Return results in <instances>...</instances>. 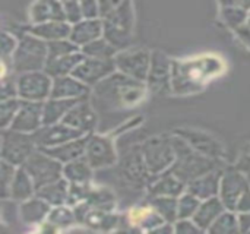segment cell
Wrapping results in <instances>:
<instances>
[{"instance_id":"cell-1","label":"cell","mask_w":250,"mask_h":234,"mask_svg":"<svg viewBox=\"0 0 250 234\" xmlns=\"http://www.w3.org/2000/svg\"><path fill=\"white\" fill-rule=\"evenodd\" d=\"M21 167H23V170L31 176L35 191L47 183L56 182L63 177V164L38 148L26 158V161Z\"/></svg>"},{"instance_id":"cell-2","label":"cell","mask_w":250,"mask_h":234,"mask_svg":"<svg viewBox=\"0 0 250 234\" xmlns=\"http://www.w3.org/2000/svg\"><path fill=\"white\" fill-rule=\"evenodd\" d=\"M47 62V45L37 37L25 35L13 56V66L16 72L40 70Z\"/></svg>"},{"instance_id":"cell-3","label":"cell","mask_w":250,"mask_h":234,"mask_svg":"<svg viewBox=\"0 0 250 234\" xmlns=\"http://www.w3.org/2000/svg\"><path fill=\"white\" fill-rule=\"evenodd\" d=\"M37 149L32 135L6 129L3 133V147H1V160L21 167L26 158Z\"/></svg>"},{"instance_id":"cell-4","label":"cell","mask_w":250,"mask_h":234,"mask_svg":"<svg viewBox=\"0 0 250 234\" xmlns=\"http://www.w3.org/2000/svg\"><path fill=\"white\" fill-rule=\"evenodd\" d=\"M51 79L50 75L32 70L23 72L16 84V94L22 101H37L41 103L47 100L51 94Z\"/></svg>"},{"instance_id":"cell-5","label":"cell","mask_w":250,"mask_h":234,"mask_svg":"<svg viewBox=\"0 0 250 234\" xmlns=\"http://www.w3.org/2000/svg\"><path fill=\"white\" fill-rule=\"evenodd\" d=\"M83 157L94 170L114 166L117 161V154L113 141L108 136L94 133H88Z\"/></svg>"},{"instance_id":"cell-6","label":"cell","mask_w":250,"mask_h":234,"mask_svg":"<svg viewBox=\"0 0 250 234\" xmlns=\"http://www.w3.org/2000/svg\"><path fill=\"white\" fill-rule=\"evenodd\" d=\"M41 126H42V103L22 101L15 110L9 129L32 135Z\"/></svg>"},{"instance_id":"cell-7","label":"cell","mask_w":250,"mask_h":234,"mask_svg":"<svg viewBox=\"0 0 250 234\" xmlns=\"http://www.w3.org/2000/svg\"><path fill=\"white\" fill-rule=\"evenodd\" d=\"M83 135L85 133H82L81 130H76L64 125L63 122H59L54 125L41 126L35 133H32V138H34L37 148H51V147L64 144L67 141L81 138Z\"/></svg>"},{"instance_id":"cell-8","label":"cell","mask_w":250,"mask_h":234,"mask_svg":"<svg viewBox=\"0 0 250 234\" xmlns=\"http://www.w3.org/2000/svg\"><path fill=\"white\" fill-rule=\"evenodd\" d=\"M62 122L76 130H81L82 133L88 135L91 133L97 125H98V116L94 110V107L85 100H79L62 119Z\"/></svg>"},{"instance_id":"cell-9","label":"cell","mask_w":250,"mask_h":234,"mask_svg":"<svg viewBox=\"0 0 250 234\" xmlns=\"http://www.w3.org/2000/svg\"><path fill=\"white\" fill-rule=\"evenodd\" d=\"M113 70V63L110 59H95V57H83V60L73 69L72 76L83 82L85 85L98 84L103 78H105Z\"/></svg>"},{"instance_id":"cell-10","label":"cell","mask_w":250,"mask_h":234,"mask_svg":"<svg viewBox=\"0 0 250 234\" xmlns=\"http://www.w3.org/2000/svg\"><path fill=\"white\" fill-rule=\"evenodd\" d=\"M88 85L76 79L75 76H59L54 79L51 85L50 98H66V100H78L85 98L88 94Z\"/></svg>"},{"instance_id":"cell-11","label":"cell","mask_w":250,"mask_h":234,"mask_svg":"<svg viewBox=\"0 0 250 234\" xmlns=\"http://www.w3.org/2000/svg\"><path fill=\"white\" fill-rule=\"evenodd\" d=\"M86 139L88 135H83L81 138L67 141L64 144H60L57 147H51V148H38L41 151H44L45 154H48L50 157H53L54 160H57L62 164H66L72 160H76L79 157L83 155L85 152V145H86Z\"/></svg>"},{"instance_id":"cell-12","label":"cell","mask_w":250,"mask_h":234,"mask_svg":"<svg viewBox=\"0 0 250 234\" xmlns=\"http://www.w3.org/2000/svg\"><path fill=\"white\" fill-rule=\"evenodd\" d=\"M50 210H51L50 204H47L40 196L34 195L32 198L21 202L19 215L25 224H41L45 221Z\"/></svg>"},{"instance_id":"cell-13","label":"cell","mask_w":250,"mask_h":234,"mask_svg":"<svg viewBox=\"0 0 250 234\" xmlns=\"http://www.w3.org/2000/svg\"><path fill=\"white\" fill-rule=\"evenodd\" d=\"M34 195L35 186L31 176L23 170V167H18L9 185V198L16 202H22L32 198Z\"/></svg>"},{"instance_id":"cell-14","label":"cell","mask_w":250,"mask_h":234,"mask_svg":"<svg viewBox=\"0 0 250 234\" xmlns=\"http://www.w3.org/2000/svg\"><path fill=\"white\" fill-rule=\"evenodd\" d=\"M35 195L44 199L51 207L64 205L67 201V195H69V182L64 177H60L56 182H51L38 188L35 191Z\"/></svg>"},{"instance_id":"cell-15","label":"cell","mask_w":250,"mask_h":234,"mask_svg":"<svg viewBox=\"0 0 250 234\" xmlns=\"http://www.w3.org/2000/svg\"><path fill=\"white\" fill-rule=\"evenodd\" d=\"M82 98L66 100V98H50L42 104V126L54 125L62 122L64 114Z\"/></svg>"},{"instance_id":"cell-16","label":"cell","mask_w":250,"mask_h":234,"mask_svg":"<svg viewBox=\"0 0 250 234\" xmlns=\"http://www.w3.org/2000/svg\"><path fill=\"white\" fill-rule=\"evenodd\" d=\"M31 18L35 23L48 21H63V4L59 0H38L31 9Z\"/></svg>"},{"instance_id":"cell-17","label":"cell","mask_w":250,"mask_h":234,"mask_svg":"<svg viewBox=\"0 0 250 234\" xmlns=\"http://www.w3.org/2000/svg\"><path fill=\"white\" fill-rule=\"evenodd\" d=\"M103 26L101 22L97 19H85L75 23L73 28H70V41L73 44H88L94 40H97L101 35Z\"/></svg>"},{"instance_id":"cell-18","label":"cell","mask_w":250,"mask_h":234,"mask_svg":"<svg viewBox=\"0 0 250 234\" xmlns=\"http://www.w3.org/2000/svg\"><path fill=\"white\" fill-rule=\"evenodd\" d=\"M31 34L40 40L47 41L64 40L70 35V25H67L64 21H48L32 26Z\"/></svg>"},{"instance_id":"cell-19","label":"cell","mask_w":250,"mask_h":234,"mask_svg":"<svg viewBox=\"0 0 250 234\" xmlns=\"http://www.w3.org/2000/svg\"><path fill=\"white\" fill-rule=\"evenodd\" d=\"M94 169L89 166L86 158L82 155L76 160H72L63 164V177L69 183H89L92 179Z\"/></svg>"},{"instance_id":"cell-20","label":"cell","mask_w":250,"mask_h":234,"mask_svg":"<svg viewBox=\"0 0 250 234\" xmlns=\"http://www.w3.org/2000/svg\"><path fill=\"white\" fill-rule=\"evenodd\" d=\"M146 56L144 53H123L116 59V64L127 75L144 78L146 70Z\"/></svg>"},{"instance_id":"cell-21","label":"cell","mask_w":250,"mask_h":234,"mask_svg":"<svg viewBox=\"0 0 250 234\" xmlns=\"http://www.w3.org/2000/svg\"><path fill=\"white\" fill-rule=\"evenodd\" d=\"M120 170H122V176L129 183H141L145 177L144 171L146 170V164L142 160V155L132 152L125 157Z\"/></svg>"},{"instance_id":"cell-22","label":"cell","mask_w":250,"mask_h":234,"mask_svg":"<svg viewBox=\"0 0 250 234\" xmlns=\"http://www.w3.org/2000/svg\"><path fill=\"white\" fill-rule=\"evenodd\" d=\"M83 60V56L79 53H70L66 56H62L59 59L50 60L45 63L47 75H51L54 78L66 76L67 73H72L73 69Z\"/></svg>"},{"instance_id":"cell-23","label":"cell","mask_w":250,"mask_h":234,"mask_svg":"<svg viewBox=\"0 0 250 234\" xmlns=\"http://www.w3.org/2000/svg\"><path fill=\"white\" fill-rule=\"evenodd\" d=\"M117 217L110 214L108 211H101V210H94L91 208L89 213L86 214L83 223L89 226L91 229L95 230H110L113 226L117 224Z\"/></svg>"},{"instance_id":"cell-24","label":"cell","mask_w":250,"mask_h":234,"mask_svg":"<svg viewBox=\"0 0 250 234\" xmlns=\"http://www.w3.org/2000/svg\"><path fill=\"white\" fill-rule=\"evenodd\" d=\"M91 208L94 210H101V211H110L114 207V196L105 191V189H94L91 188L86 199H85Z\"/></svg>"},{"instance_id":"cell-25","label":"cell","mask_w":250,"mask_h":234,"mask_svg":"<svg viewBox=\"0 0 250 234\" xmlns=\"http://www.w3.org/2000/svg\"><path fill=\"white\" fill-rule=\"evenodd\" d=\"M45 221L53 224L56 229H60V227H67V226L73 224L76 220H75L73 210H70L64 205H59V207H53L50 210Z\"/></svg>"},{"instance_id":"cell-26","label":"cell","mask_w":250,"mask_h":234,"mask_svg":"<svg viewBox=\"0 0 250 234\" xmlns=\"http://www.w3.org/2000/svg\"><path fill=\"white\" fill-rule=\"evenodd\" d=\"M76 50V44H73L72 41H64V40H56V41H50L47 44V62L59 59L62 56L75 53ZM45 62V63H47Z\"/></svg>"},{"instance_id":"cell-27","label":"cell","mask_w":250,"mask_h":234,"mask_svg":"<svg viewBox=\"0 0 250 234\" xmlns=\"http://www.w3.org/2000/svg\"><path fill=\"white\" fill-rule=\"evenodd\" d=\"M83 54L95 59H110V56L113 54V47L105 41L97 38L83 45Z\"/></svg>"},{"instance_id":"cell-28","label":"cell","mask_w":250,"mask_h":234,"mask_svg":"<svg viewBox=\"0 0 250 234\" xmlns=\"http://www.w3.org/2000/svg\"><path fill=\"white\" fill-rule=\"evenodd\" d=\"M63 12L64 18L73 23L79 22L82 19V12H81V4L76 0H63Z\"/></svg>"},{"instance_id":"cell-29","label":"cell","mask_w":250,"mask_h":234,"mask_svg":"<svg viewBox=\"0 0 250 234\" xmlns=\"http://www.w3.org/2000/svg\"><path fill=\"white\" fill-rule=\"evenodd\" d=\"M81 12L82 16H85L86 19H94L98 15V3L97 0H81Z\"/></svg>"},{"instance_id":"cell-30","label":"cell","mask_w":250,"mask_h":234,"mask_svg":"<svg viewBox=\"0 0 250 234\" xmlns=\"http://www.w3.org/2000/svg\"><path fill=\"white\" fill-rule=\"evenodd\" d=\"M13 48V40H10L9 37L3 35L0 37V76H1V60L4 56H7Z\"/></svg>"},{"instance_id":"cell-31","label":"cell","mask_w":250,"mask_h":234,"mask_svg":"<svg viewBox=\"0 0 250 234\" xmlns=\"http://www.w3.org/2000/svg\"><path fill=\"white\" fill-rule=\"evenodd\" d=\"M7 198H9V188L4 186V185L0 182V201L7 199Z\"/></svg>"},{"instance_id":"cell-32","label":"cell","mask_w":250,"mask_h":234,"mask_svg":"<svg viewBox=\"0 0 250 234\" xmlns=\"http://www.w3.org/2000/svg\"><path fill=\"white\" fill-rule=\"evenodd\" d=\"M3 133H4V130H0V160H1V147H3Z\"/></svg>"}]
</instances>
